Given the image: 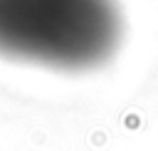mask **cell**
<instances>
[{
  "mask_svg": "<svg viewBox=\"0 0 158 151\" xmlns=\"http://www.w3.org/2000/svg\"><path fill=\"white\" fill-rule=\"evenodd\" d=\"M121 37L114 0H0V52L81 69L106 59Z\"/></svg>",
  "mask_w": 158,
  "mask_h": 151,
  "instance_id": "cell-1",
  "label": "cell"
}]
</instances>
